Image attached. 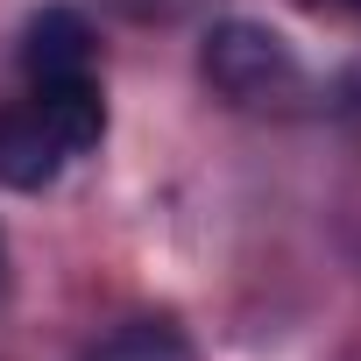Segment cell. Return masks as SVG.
<instances>
[{
  "instance_id": "6",
  "label": "cell",
  "mask_w": 361,
  "mask_h": 361,
  "mask_svg": "<svg viewBox=\"0 0 361 361\" xmlns=\"http://www.w3.org/2000/svg\"><path fill=\"white\" fill-rule=\"evenodd\" d=\"M298 8H319V15H361V0H298Z\"/></svg>"
},
{
  "instance_id": "4",
  "label": "cell",
  "mask_w": 361,
  "mask_h": 361,
  "mask_svg": "<svg viewBox=\"0 0 361 361\" xmlns=\"http://www.w3.org/2000/svg\"><path fill=\"white\" fill-rule=\"evenodd\" d=\"M29 99L50 114V128L64 135L71 163L92 156L106 142V99H99V78H50V85H29Z\"/></svg>"
},
{
  "instance_id": "3",
  "label": "cell",
  "mask_w": 361,
  "mask_h": 361,
  "mask_svg": "<svg viewBox=\"0 0 361 361\" xmlns=\"http://www.w3.org/2000/svg\"><path fill=\"white\" fill-rule=\"evenodd\" d=\"M92 22L78 8H64V0H50V8L29 15L22 29V71L29 85H50V78H92Z\"/></svg>"
},
{
  "instance_id": "1",
  "label": "cell",
  "mask_w": 361,
  "mask_h": 361,
  "mask_svg": "<svg viewBox=\"0 0 361 361\" xmlns=\"http://www.w3.org/2000/svg\"><path fill=\"white\" fill-rule=\"evenodd\" d=\"M199 71H206V85H213L227 106H283V99L305 85L298 50H290L269 22H248V15H227V22L206 29Z\"/></svg>"
},
{
  "instance_id": "5",
  "label": "cell",
  "mask_w": 361,
  "mask_h": 361,
  "mask_svg": "<svg viewBox=\"0 0 361 361\" xmlns=\"http://www.w3.org/2000/svg\"><path fill=\"white\" fill-rule=\"evenodd\" d=\"M85 361H192V340L177 333L170 319H128V326H114Z\"/></svg>"
},
{
  "instance_id": "2",
  "label": "cell",
  "mask_w": 361,
  "mask_h": 361,
  "mask_svg": "<svg viewBox=\"0 0 361 361\" xmlns=\"http://www.w3.org/2000/svg\"><path fill=\"white\" fill-rule=\"evenodd\" d=\"M64 163H71V149L36 99L0 106V185L8 192H50L64 177Z\"/></svg>"
}]
</instances>
